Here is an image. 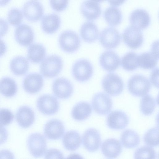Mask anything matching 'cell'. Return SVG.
I'll use <instances>...</instances> for the list:
<instances>
[{"mask_svg": "<svg viewBox=\"0 0 159 159\" xmlns=\"http://www.w3.org/2000/svg\"><path fill=\"white\" fill-rule=\"evenodd\" d=\"M121 142L127 148H133L137 146L140 143V138L138 134L134 130L127 129L124 131L121 137Z\"/></svg>", "mask_w": 159, "mask_h": 159, "instance_id": "obj_31", "label": "cell"}, {"mask_svg": "<svg viewBox=\"0 0 159 159\" xmlns=\"http://www.w3.org/2000/svg\"><path fill=\"white\" fill-rule=\"evenodd\" d=\"M99 41L104 48L107 49H113L120 44L121 36L116 28L112 27H108L101 32Z\"/></svg>", "mask_w": 159, "mask_h": 159, "instance_id": "obj_7", "label": "cell"}, {"mask_svg": "<svg viewBox=\"0 0 159 159\" xmlns=\"http://www.w3.org/2000/svg\"><path fill=\"white\" fill-rule=\"evenodd\" d=\"M101 141L99 132L94 128H89L87 130L82 136L84 147L90 152H93L98 150L101 145Z\"/></svg>", "mask_w": 159, "mask_h": 159, "instance_id": "obj_13", "label": "cell"}, {"mask_svg": "<svg viewBox=\"0 0 159 159\" xmlns=\"http://www.w3.org/2000/svg\"><path fill=\"white\" fill-rule=\"evenodd\" d=\"M7 50V46L5 43L0 39V57L5 54Z\"/></svg>", "mask_w": 159, "mask_h": 159, "instance_id": "obj_45", "label": "cell"}, {"mask_svg": "<svg viewBox=\"0 0 159 159\" xmlns=\"http://www.w3.org/2000/svg\"><path fill=\"white\" fill-rule=\"evenodd\" d=\"M61 20L59 17L55 14L44 16L41 20V27L45 33L52 34L56 32L60 27Z\"/></svg>", "mask_w": 159, "mask_h": 159, "instance_id": "obj_25", "label": "cell"}, {"mask_svg": "<svg viewBox=\"0 0 159 159\" xmlns=\"http://www.w3.org/2000/svg\"><path fill=\"white\" fill-rule=\"evenodd\" d=\"M23 11L25 18L32 22H36L39 20L43 14L42 5L35 0H31L27 2L23 6Z\"/></svg>", "mask_w": 159, "mask_h": 159, "instance_id": "obj_14", "label": "cell"}, {"mask_svg": "<svg viewBox=\"0 0 159 159\" xmlns=\"http://www.w3.org/2000/svg\"><path fill=\"white\" fill-rule=\"evenodd\" d=\"M46 55L45 47L39 43H34L30 45L27 51V58L31 62L38 63L44 58Z\"/></svg>", "mask_w": 159, "mask_h": 159, "instance_id": "obj_27", "label": "cell"}, {"mask_svg": "<svg viewBox=\"0 0 159 159\" xmlns=\"http://www.w3.org/2000/svg\"><path fill=\"white\" fill-rule=\"evenodd\" d=\"M104 16L106 22L111 26L118 25L121 23L122 19L121 12L115 7L107 8L104 11Z\"/></svg>", "mask_w": 159, "mask_h": 159, "instance_id": "obj_32", "label": "cell"}, {"mask_svg": "<svg viewBox=\"0 0 159 159\" xmlns=\"http://www.w3.org/2000/svg\"><path fill=\"white\" fill-rule=\"evenodd\" d=\"M105 0H92V1H93L96 2H103Z\"/></svg>", "mask_w": 159, "mask_h": 159, "instance_id": "obj_48", "label": "cell"}, {"mask_svg": "<svg viewBox=\"0 0 159 159\" xmlns=\"http://www.w3.org/2000/svg\"><path fill=\"white\" fill-rule=\"evenodd\" d=\"M65 132V127L63 123L60 120L53 119L48 121L45 124L44 133L48 139L53 140L61 138Z\"/></svg>", "mask_w": 159, "mask_h": 159, "instance_id": "obj_17", "label": "cell"}, {"mask_svg": "<svg viewBox=\"0 0 159 159\" xmlns=\"http://www.w3.org/2000/svg\"><path fill=\"white\" fill-rule=\"evenodd\" d=\"M129 119L124 112L115 110L111 112L107 116V123L110 129L119 130L124 129L128 125Z\"/></svg>", "mask_w": 159, "mask_h": 159, "instance_id": "obj_16", "label": "cell"}, {"mask_svg": "<svg viewBox=\"0 0 159 159\" xmlns=\"http://www.w3.org/2000/svg\"><path fill=\"white\" fill-rule=\"evenodd\" d=\"M69 0H50V3L52 8L55 11L61 12L67 7Z\"/></svg>", "mask_w": 159, "mask_h": 159, "instance_id": "obj_39", "label": "cell"}, {"mask_svg": "<svg viewBox=\"0 0 159 159\" xmlns=\"http://www.w3.org/2000/svg\"><path fill=\"white\" fill-rule=\"evenodd\" d=\"M158 127H156L148 130L145 134L143 140L146 145L156 147L159 145Z\"/></svg>", "mask_w": 159, "mask_h": 159, "instance_id": "obj_35", "label": "cell"}, {"mask_svg": "<svg viewBox=\"0 0 159 159\" xmlns=\"http://www.w3.org/2000/svg\"><path fill=\"white\" fill-rule=\"evenodd\" d=\"M44 83L43 76L37 73L27 75L23 82V87L24 90L30 94H35L42 88Z\"/></svg>", "mask_w": 159, "mask_h": 159, "instance_id": "obj_15", "label": "cell"}, {"mask_svg": "<svg viewBox=\"0 0 159 159\" xmlns=\"http://www.w3.org/2000/svg\"><path fill=\"white\" fill-rule=\"evenodd\" d=\"M10 69L12 72L17 76L25 75L29 67L28 60L25 57L18 56L13 58L10 63Z\"/></svg>", "mask_w": 159, "mask_h": 159, "instance_id": "obj_29", "label": "cell"}, {"mask_svg": "<svg viewBox=\"0 0 159 159\" xmlns=\"http://www.w3.org/2000/svg\"><path fill=\"white\" fill-rule=\"evenodd\" d=\"M151 87L148 79L141 75H133L129 80L128 88L129 92L133 96L142 97L146 95Z\"/></svg>", "mask_w": 159, "mask_h": 159, "instance_id": "obj_2", "label": "cell"}, {"mask_svg": "<svg viewBox=\"0 0 159 159\" xmlns=\"http://www.w3.org/2000/svg\"><path fill=\"white\" fill-rule=\"evenodd\" d=\"M46 158H63L64 155L59 150L56 149H50L47 150L45 154Z\"/></svg>", "mask_w": 159, "mask_h": 159, "instance_id": "obj_40", "label": "cell"}, {"mask_svg": "<svg viewBox=\"0 0 159 159\" xmlns=\"http://www.w3.org/2000/svg\"><path fill=\"white\" fill-rule=\"evenodd\" d=\"M38 110L43 114L51 115L56 113L59 108L57 98L50 94H44L40 96L37 101Z\"/></svg>", "mask_w": 159, "mask_h": 159, "instance_id": "obj_8", "label": "cell"}, {"mask_svg": "<svg viewBox=\"0 0 159 159\" xmlns=\"http://www.w3.org/2000/svg\"><path fill=\"white\" fill-rule=\"evenodd\" d=\"M52 90L56 96L61 99H66L69 98L72 94L73 87L68 80L60 77L54 81Z\"/></svg>", "mask_w": 159, "mask_h": 159, "instance_id": "obj_12", "label": "cell"}, {"mask_svg": "<svg viewBox=\"0 0 159 159\" xmlns=\"http://www.w3.org/2000/svg\"><path fill=\"white\" fill-rule=\"evenodd\" d=\"M129 21L131 26L140 30L147 28L151 22L149 14L145 10L137 9L133 11L129 17Z\"/></svg>", "mask_w": 159, "mask_h": 159, "instance_id": "obj_22", "label": "cell"}, {"mask_svg": "<svg viewBox=\"0 0 159 159\" xmlns=\"http://www.w3.org/2000/svg\"><path fill=\"white\" fill-rule=\"evenodd\" d=\"M16 120L18 125L23 128L30 126L35 120L34 111L30 107L24 106L20 107L16 115Z\"/></svg>", "mask_w": 159, "mask_h": 159, "instance_id": "obj_20", "label": "cell"}, {"mask_svg": "<svg viewBox=\"0 0 159 159\" xmlns=\"http://www.w3.org/2000/svg\"><path fill=\"white\" fill-rule=\"evenodd\" d=\"M92 108L90 105L85 102L78 103L73 107L71 111L72 117L78 121L87 119L91 115Z\"/></svg>", "mask_w": 159, "mask_h": 159, "instance_id": "obj_28", "label": "cell"}, {"mask_svg": "<svg viewBox=\"0 0 159 159\" xmlns=\"http://www.w3.org/2000/svg\"><path fill=\"white\" fill-rule=\"evenodd\" d=\"M10 0H0V6H3L7 5Z\"/></svg>", "mask_w": 159, "mask_h": 159, "instance_id": "obj_47", "label": "cell"}, {"mask_svg": "<svg viewBox=\"0 0 159 159\" xmlns=\"http://www.w3.org/2000/svg\"><path fill=\"white\" fill-rule=\"evenodd\" d=\"M59 43L61 49L69 53L74 52L80 48V38L75 32L67 30L62 32L59 38Z\"/></svg>", "mask_w": 159, "mask_h": 159, "instance_id": "obj_3", "label": "cell"}, {"mask_svg": "<svg viewBox=\"0 0 159 159\" xmlns=\"http://www.w3.org/2000/svg\"><path fill=\"white\" fill-rule=\"evenodd\" d=\"M15 37L16 42L24 46L31 45L34 39L32 29L29 25L25 24H21L16 28Z\"/></svg>", "mask_w": 159, "mask_h": 159, "instance_id": "obj_18", "label": "cell"}, {"mask_svg": "<svg viewBox=\"0 0 159 159\" xmlns=\"http://www.w3.org/2000/svg\"><path fill=\"white\" fill-rule=\"evenodd\" d=\"M138 56L135 53L129 52L122 57L121 64L122 67L125 70L131 71L137 69L138 67Z\"/></svg>", "mask_w": 159, "mask_h": 159, "instance_id": "obj_33", "label": "cell"}, {"mask_svg": "<svg viewBox=\"0 0 159 159\" xmlns=\"http://www.w3.org/2000/svg\"><path fill=\"white\" fill-rule=\"evenodd\" d=\"M8 133L6 129L0 125V145L4 143L7 140Z\"/></svg>", "mask_w": 159, "mask_h": 159, "instance_id": "obj_43", "label": "cell"}, {"mask_svg": "<svg viewBox=\"0 0 159 159\" xmlns=\"http://www.w3.org/2000/svg\"><path fill=\"white\" fill-rule=\"evenodd\" d=\"M150 80L152 84L156 87H158V69L156 68L151 72L150 76Z\"/></svg>", "mask_w": 159, "mask_h": 159, "instance_id": "obj_41", "label": "cell"}, {"mask_svg": "<svg viewBox=\"0 0 159 159\" xmlns=\"http://www.w3.org/2000/svg\"><path fill=\"white\" fill-rule=\"evenodd\" d=\"M23 19L22 12L17 8H12L9 11L7 19L9 23L14 26H17L21 23Z\"/></svg>", "mask_w": 159, "mask_h": 159, "instance_id": "obj_37", "label": "cell"}, {"mask_svg": "<svg viewBox=\"0 0 159 159\" xmlns=\"http://www.w3.org/2000/svg\"><path fill=\"white\" fill-rule=\"evenodd\" d=\"M92 104L95 112L100 115L108 113L112 107V102L111 98L107 94L98 93L93 97Z\"/></svg>", "mask_w": 159, "mask_h": 159, "instance_id": "obj_10", "label": "cell"}, {"mask_svg": "<svg viewBox=\"0 0 159 159\" xmlns=\"http://www.w3.org/2000/svg\"><path fill=\"white\" fill-rule=\"evenodd\" d=\"M14 116L10 110L4 108L0 109V125H8L13 121Z\"/></svg>", "mask_w": 159, "mask_h": 159, "instance_id": "obj_38", "label": "cell"}, {"mask_svg": "<svg viewBox=\"0 0 159 159\" xmlns=\"http://www.w3.org/2000/svg\"><path fill=\"white\" fill-rule=\"evenodd\" d=\"M27 145L31 154L35 157L42 156L47 148L46 139L41 134L35 133L31 134L27 140Z\"/></svg>", "mask_w": 159, "mask_h": 159, "instance_id": "obj_6", "label": "cell"}, {"mask_svg": "<svg viewBox=\"0 0 159 159\" xmlns=\"http://www.w3.org/2000/svg\"><path fill=\"white\" fill-rule=\"evenodd\" d=\"M17 91L15 81L9 77H4L0 80V93L4 96L11 98L14 96Z\"/></svg>", "mask_w": 159, "mask_h": 159, "instance_id": "obj_30", "label": "cell"}, {"mask_svg": "<svg viewBox=\"0 0 159 159\" xmlns=\"http://www.w3.org/2000/svg\"><path fill=\"white\" fill-rule=\"evenodd\" d=\"M156 106V101L150 95L146 94L142 98L140 103V109L143 115L149 116L152 114Z\"/></svg>", "mask_w": 159, "mask_h": 159, "instance_id": "obj_34", "label": "cell"}, {"mask_svg": "<svg viewBox=\"0 0 159 159\" xmlns=\"http://www.w3.org/2000/svg\"><path fill=\"white\" fill-rule=\"evenodd\" d=\"M93 72V66L88 60H78L74 64L72 72L74 78L77 81L84 82L92 77Z\"/></svg>", "mask_w": 159, "mask_h": 159, "instance_id": "obj_4", "label": "cell"}, {"mask_svg": "<svg viewBox=\"0 0 159 159\" xmlns=\"http://www.w3.org/2000/svg\"><path fill=\"white\" fill-rule=\"evenodd\" d=\"M99 30L96 25L91 21L84 23L80 30V36L83 40L88 43H92L98 39Z\"/></svg>", "mask_w": 159, "mask_h": 159, "instance_id": "obj_24", "label": "cell"}, {"mask_svg": "<svg viewBox=\"0 0 159 159\" xmlns=\"http://www.w3.org/2000/svg\"><path fill=\"white\" fill-rule=\"evenodd\" d=\"M157 43L152 45L151 51L143 52L138 56V67L145 69H151L157 65L158 60V47Z\"/></svg>", "mask_w": 159, "mask_h": 159, "instance_id": "obj_11", "label": "cell"}, {"mask_svg": "<svg viewBox=\"0 0 159 159\" xmlns=\"http://www.w3.org/2000/svg\"><path fill=\"white\" fill-rule=\"evenodd\" d=\"M62 141L66 149L70 151H74L80 147L81 140L79 133L75 130H70L65 134Z\"/></svg>", "mask_w": 159, "mask_h": 159, "instance_id": "obj_26", "label": "cell"}, {"mask_svg": "<svg viewBox=\"0 0 159 159\" xmlns=\"http://www.w3.org/2000/svg\"><path fill=\"white\" fill-rule=\"evenodd\" d=\"M63 66L62 58L56 55H51L45 58L40 65V71L42 75L47 78H52L57 76Z\"/></svg>", "mask_w": 159, "mask_h": 159, "instance_id": "obj_1", "label": "cell"}, {"mask_svg": "<svg viewBox=\"0 0 159 159\" xmlns=\"http://www.w3.org/2000/svg\"><path fill=\"white\" fill-rule=\"evenodd\" d=\"M8 25L4 20L0 18V38L4 36L7 33Z\"/></svg>", "mask_w": 159, "mask_h": 159, "instance_id": "obj_42", "label": "cell"}, {"mask_svg": "<svg viewBox=\"0 0 159 159\" xmlns=\"http://www.w3.org/2000/svg\"><path fill=\"white\" fill-rule=\"evenodd\" d=\"M122 146L118 140L111 138L105 140L102 143L101 150L103 155L107 158H116L122 151Z\"/></svg>", "mask_w": 159, "mask_h": 159, "instance_id": "obj_21", "label": "cell"}, {"mask_svg": "<svg viewBox=\"0 0 159 159\" xmlns=\"http://www.w3.org/2000/svg\"><path fill=\"white\" fill-rule=\"evenodd\" d=\"M157 153L154 149L151 146H144L136 150L134 153L135 159H155Z\"/></svg>", "mask_w": 159, "mask_h": 159, "instance_id": "obj_36", "label": "cell"}, {"mask_svg": "<svg viewBox=\"0 0 159 159\" xmlns=\"http://www.w3.org/2000/svg\"><path fill=\"white\" fill-rule=\"evenodd\" d=\"M81 12L84 16L89 20H94L101 15V9L98 3L91 0H87L81 4Z\"/></svg>", "mask_w": 159, "mask_h": 159, "instance_id": "obj_23", "label": "cell"}, {"mask_svg": "<svg viewBox=\"0 0 159 159\" xmlns=\"http://www.w3.org/2000/svg\"><path fill=\"white\" fill-rule=\"evenodd\" d=\"M99 62L104 70L111 72L115 70L118 67L120 59L116 52L111 51H106L100 56Z\"/></svg>", "mask_w": 159, "mask_h": 159, "instance_id": "obj_19", "label": "cell"}, {"mask_svg": "<svg viewBox=\"0 0 159 159\" xmlns=\"http://www.w3.org/2000/svg\"><path fill=\"white\" fill-rule=\"evenodd\" d=\"M104 91L109 95L116 96L120 94L124 89V83L121 78L113 73L106 75L102 81Z\"/></svg>", "mask_w": 159, "mask_h": 159, "instance_id": "obj_5", "label": "cell"}, {"mask_svg": "<svg viewBox=\"0 0 159 159\" xmlns=\"http://www.w3.org/2000/svg\"><path fill=\"white\" fill-rule=\"evenodd\" d=\"M13 154L10 151L7 150H3L0 151V158H14Z\"/></svg>", "mask_w": 159, "mask_h": 159, "instance_id": "obj_44", "label": "cell"}, {"mask_svg": "<svg viewBox=\"0 0 159 159\" xmlns=\"http://www.w3.org/2000/svg\"><path fill=\"white\" fill-rule=\"evenodd\" d=\"M126 0H108L110 5L113 6H119L123 3Z\"/></svg>", "mask_w": 159, "mask_h": 159, "instance_id": "obj_46", "label": "cell"}, {"mask_svg": "<svg viewBox=\"0 0 159 159\" xmlns=\"http://www.w3.org/2000/svg\"><path fill=\"white\" fill-rule=\"evenodd\" d=\"M122 38L125 44L133 49L139 48L143 41L141 30L132 26L128 27L125 30L122 34Z\"/></svg>", "mask_w": 159, "mask_h": 159, "instance_id": "obj_9", "label": "cell"}]
</instances>
